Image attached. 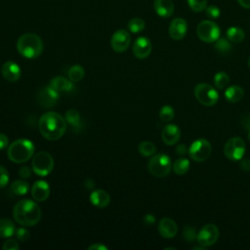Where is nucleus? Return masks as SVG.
I'll return each mask as SVG.
<instances>
[{
	"instance_id": "f257e3e1",
	"label": "nucleus",
	"mask_w": 250,
	"mask_h": 250,
	"mask_svg": "<svg viewBox=\"0 0 250 250\" xmlns=\"http://www.w3.org/2000/svg\"><path fill=\"white\" fill-rule=\"evenodd\" d=\"M38 128L45 139L57 141L65 133L66 120L55 111H47L39 118Z\"/></svg>"
},
{
	"instance_id": "f03ea898",
	"label": "nucleus",
	"mask_w": 250,
	"mask_h": 250,
	"mask_svg": "<svg viewBox=\"0 0 250 250\" xmlns=\"http://www.w3.org/2000/svg\"><path fill=\"white\" fill-rule=\"evenodd\" d=\"M41 209L30 199H21L16 203L13 210L15 221L23 227H32L41 219Z\"/></svg>"
},
{
	"instance_id": "7ed1b4c3",
	"label": "nucleus",
	"mask_w": 250,
	"mask_h": 250,
	"mask_svg": "<svg viewBox=\"0 0 250 250\" xmlns=\"http://www.w3.org/2000/svg\"><path fill=\"white\" fill-rule=\"evenodd\" d=\"M43 41L35 33H24L17 42L18 52L26 59H35L43 52Z\"/></svg>"
},
{
	"instance_id": "20e7f679",
	"label": "nucleus",
	"mask_w": 250,
	"mask_h": 250,
	"mask_svg": "<svg viewBox=\"0 0 250 250\" xmlns=\"http://www.w3.org/2000/svg\"><path fill=\"white\" fill-rule=\"evenodd\" d=\"M34 149V144L30 140L18 139L8 146L7 155L15 163H24L33 156Z\"/></svg>"
},
{
	"instance_id": "39448f33",
	"label": "nucleus",
	"mask_w": 250,
	"mask_h": 250,
	"mask_svg": "<svg viewBox=\"0 0 250 250\" xmlns=\"http://www.w3.org/2000/svg\"><path fill=\"white\" fill-rule=\"evenodd\" d=\"M171 168V159L168 155L164 153L153 154L147 164V169L149 173L156 178L166 177L170 173Z\"/></svg>"
},
{
	"instance_id": "423d86ee",
	"label": "nucleus",
	"mask_w": 250,
	"mask_h": 250,
	"mask_svg": "<svg viewBox=\"0 0 250 250\" xmlns=\"http://www.w3.org/2000/svg\"><path fill=\"white\" fill-rule=\"evenodd\" d=\"M32 171L41 177L48 176L54 168V159L52 155L46 151L37 152L31 162Z\"/></svg>"
},
{
	"instance_id": "0eeeda50",
	"label": "nucleus",
	"mask_w": 250,
	"mask_h": 250,
	"mask_svg": "<svg viewBox=\"0 0 250 250\" xmlns=\"http://www.w3.org/2000/svg\"><path fill=\"white\" fill-rule=\"evenodd\" d=\"M194 96L196 100L205 106H212L217 104L219 94L217 90L207 83H199L194 88Z\"/></svg>"
},
{
	"instance_id": "6e6552de",
	"label": "nucleus",
	"mask_w": 250,
	"mask_h": 250,
	"mask_svg": "<svg viewBox=\"0 0 250 250\" xmlns=\"http://www.w3.org/2000/svg\"><path fill=\"white\" fill-rule=\"evenodd\" d=\"M212 152V146L206 139L195 140L188 148L189 157L196 161L202 162L209 158Z\"/></svg>"
},
{
	"instance_id": "1a4fd4ad",
	"label": "nucleus",
	"mask_w": 250,
	"mask_h": 250,
	"mask_svg": "<svg viewBox=\"0 0 250 250\" xmlns=\"http://www.w3.org/2000/svg\"><path fill=\"white\" fill-rule=\"evenodd\" d=\"M198 38L206 43H213L220 37V28L212 21H202L196 28Z\"/></svg>"
},
{
	"instance_id": "9d476101",
	"label": "nucleus",
	"mask_w": 250,
	"mask_h": 250,
	"mask_svg": "<svg viewBox=\"0 0 250 250\" xmlns=\"http://www.w3.org/2000/svg\"><path fill=\"white\" fill-rule=\"evenodd\" d=\"M226 157L231 161L241 160L245 153V143L239 137L230 138L224 146Z\"/></svg>"
},
{
	"instance_id": "9b49d317",
	"label": "nucleus",
	"mask_w": 250,
	"mask_h": 250,
	"mask_svg": "<svg viewBox=\"0 0 250 250\" xmlns=\"http://www.w3.org/2000/svg\"><path fill=\"white\" fill-rule=\"evenodd\" d=\"M219 229L214 224H207L203 226L197 232L196 240L199 245L204 247L211 246L216 243L219 238Z\"/></svg>"
},
{
	"instance_id": "f8f14e48",
	"label": "nucleus",
	"mask_w": 250,
	"mask_h": 250,
	"mask_svg": "<svg viewBox=\"0 0 250 250\" xmlns=\"http://www.w3.org/2000/svg\"><path fill=\"white\" fill-rule=\"evenodd\" d=\"M59 98V92L53 89L50 85L42 87L37 93L38 104L45 108L53 107L57 104Z\"/></svg>"
},
{
	"instance_id": "ddd939ff",
	"label": "nucleus",
	"mask_w": 250,
	"mask_h": 250,
	"mask_svg": "<svg viewBox=\"0 0 250 250\" xmlns=\"http://www.w3.org/2000/svg\"><path fill=\"white\" fill-rule=\"evenodd\" d=\"M130 42H131L130 34L125 29H118L112 34L110 39L111 48L113 51L117 53L125 52L128 49Z\"/></svg>"
},
{
	"instance_id": "4468645a",
	"label": "nucleus",
	"mask_w": 250,
	"mask_h": 250,
	"mask_svg": "<svg viewBox=\"0 0 250 250\" xmlns=\"http://www.w3.org/2000/svg\"><path fill=\"white\" fill-rule=\"evenodd\" d=\"M152 50L151 42L146 37H139L135 40L133 44V53L138 59H146L147 58Z\"/></svg>"
},
{
	"instance_id": "2eb2a0df",
	"label": "nucleus",
	"mask_w": 250,
	"mask_h": 250,
	"mask_svg": "<svg viewBox=\"0 0 250 250\" xmlns=\"http://www.w3.org/2000/svg\"><path fill=\"white\" fill-rule=\"evenodd\" d=\"M188 31V22L183 18L174 19L169 25V35L174 40L183 39Z\"/></svg>"
},
{
	"instance_id": "dca6fc26",
	"label": "nucleus",
	"mask_w": 250,
	"mask_h": 250,
	"mask_svg": "<svg viewBox=\"0 0 250 250\" xmlns=\"http://www.w3.org/2000/svg\"><path fill=\"white\" fill-rule=\"evenodd\" d=\"M2 76L10 82H16L21 78V67L13 61H7L1 66Z\"/></svg>"
},
{
	"instance_id": "f3484780",
	"label": "nucleus",
	"mask_w": 250,
	"mask_h": 250,
	"mask_svg": "<svg viewBox=\"0 0 250 250\" xmlns=\"http://www.w3.org/2000/svg\"><path fill=\"white\" fill-rule=\"evenodd\" d=\"M161 138L164 144L168 146H173L181 138V130L175 124H167L163 127L161 132Z\"/></svg>"
},
{
	"instance_id": "a211bd4d",
	"label": "nucleus",
	"mask_w": 250,
	"mask_h": 250,
	"mask_svg": "<svg viewBox=\"0 0 250 250\" xmlns=\"http://www.w3.org/2000/svg\"><path fill=\"white\" fill-rule=\"evenodd\" d=\"M158 231L164 238H172L178 232V227L174 220L170 218H162L158 223Z\"/></svg>"
},
{
	"instance_id": "6ab92c4d",
	"label": "nucleus",
	"mask_w": 250,
	"mask_h": 250,
	"mask_svg": "<svg viewBox=\"0 0 250 250\" xmlns=\"http://www.w3.org/2000/svg\"><path fill=\"white\" fill-rule=\"evenodd\" d=\"M31 195L36 201H44L50 195V186L43 180L36 181L31 188Z\"/></svg>"
},
{
	"instance_id": "aec40b11",
	"label": "nucleus",
	"mask_w": 250,
	"mask_h": 250,
	"mask_svg": "<svg viewBox=\"0 0 250 250\" xmlns=\"http://www.w3.org/2000/svg\"><path fill=\"white\" fill-rule=\"evenodd\" d=\"M153 8L155 13L161 18H169L174 13V3L172 0H154Z\"/></svg>"
},
{
	"instance_id": "412c9836",
	"label": "nucleus",
	"mask_w": 250,
	"mask_h": 250,
	"mask_svg": "<svg viewBox=\"0 0 250 250\" xmlns=\"http://www.w3.org/2000/svg\"><path fill=\"white\" fill-rule=\"evenodd\" d=\"M90 201L91 203L99 208L106 207L110 202L109 194L103 189H95L90 194Z\"/></svg>"
},
{
	"instance_id": "4be33fe9",
	"label": "nucleus",
	"mask_w": 250,
	"mask_h": 250,
	"mask_svg": "<svg viewBox=\"0 0 250 250\" xmlns=\"http://www.w3.org/2000/svg\"><path fill=\"white\" fill-rule=\"evenodd\" d=\"M57 92H68L73 89V84L70 79H66L63 76H55L52 78L49 84Z\"/></svg>"
},
{
	"instance_id": "5701e85b",
	"label": "nucleus",
	"mask_w": 250,
	"mask_h": 250,
	"mask_svg": "<svg viewBox=\"0 0 250 250\" xmlns=\"http://www.w3.org/2000/svg\"><path fill=\"white\" fill-rule=\"evenodd\" d=\"M244 95L243 89L238 85H232L227 88L225 91V98L229 103H237L239 102Z\"/></svg>"
},
{
	"instance_id": "b1692460",
	"label": "nucleus",
	"mask_w": 250,
	"mask_h": 250,
	"mask_svg": "<svg viewBox=\"0 0 250 250\" xmlns=\"http://www.w3.org/2000/svg\"><path fill=\"white\" fill-rule=\"evenodd\" d=\"M16 228L15 224L9 218H1L0 219V237L9 238L13 234H15Z\"/></svg>"
},
{
	"instance_id": "393cba45",
	"label": "nucleus",
	"mask_w": 250,
	"mask_h": 250,
	"mask_svg": "<svg viewBox=\"0 0 250 250\" xmlns=\"http://www.w3.org/2000/svg\"><path fill=\"white\" fill-rule=\"evenodd\" d=\"M226 34H227V38L230 42H234V43H239V42L243 41L245 38L244 30L238 26L229 27Z\"/></svg>"
},
{
	"instance_id": "a878e982",
	"label": "nucleus",
	"mask_w": 250,
	"mask_h": 250,
	"mask_svg": "<svg viewBox=\"0 0 250 250\" xmlns=\"http://www.w3.org/2000/svg\"><path fill=\"white\" fill-rule=\"evenodd\" d=\"M11 189L16 195H24L28 192L29 185L24 180H16L12 183Z\"/></svg>"
},
{
	"instance_id": "bb28decb",
	"label": "nucleus",
	"mask_w": 250,
	"mask_h": 250,
	"mask_svg": "<svg viewBox=\"0 0 250 250\" xmlns=\"http://www.w3.org/2000/svg\"><path fill=\"white\" fill-rule=\"evenodd\" d=\"M189 169V161L187 158H179L173 164V171L177 175H184Z\"/></svg>"
},
{
	"instance_id": "cd10ccee",
	"label": "nucleus",
	"mask_w": 250,
	"mask_h": 250,
	"mask_svg": "<svg viewBox=\"0 0 250 250\" xmlns=\"http://www.w3.org/2000/svg\"><path fill=\"white\" fill-rule=\"evenodd\" d=\"M85 75V70L84 68L79 65V64H76V65H73L71 66L69 69H68V78L72 81V82H78L80 80L83 79Z\"/></svg>"
},
{
	"instance_id": "c85d7f7f",
	"label": "nucleus",
	"mask_w": 250,
	"mask_h": 250,
	"mask_svg": "<svg viewBox=\"0 0 250 250\" xmlns=\"http://www.w3.org/2000/svg\"><path fill=\"white\" fill-rule=\"evenodd\" d=\"M139 152L143 155V156H151L155 153L156 147L154 146V144H152L149 141H144L139 145Z\"/></svg>"
},
{
	"instance_id": "c756f323",
	"label": "nucleus",
	"mask_w": 250,
	"mask_h": 250,
	"mask_svg": "<svg viewBox=\"0 0 250 250\" xmlns=\"http://www.w3.org/2000/svg\"><path fill=\"white\" fill-rule=\"evenodd\" d=\"M145 21L141 18H133L128 22V28L133 33H139L145 29Z\"/></svg>"
},
{
	"instance_id": "7c9ffc66",
	"label": "nucleus",
	"mask_w": 250,
	"mask_h": 250,
	"mask_svg": "<svg viewBox=\"0 0 250 250\" xmlns=\"http://www.w3.org/2000/svg\"><path fill=\"white\" fill-rule=\"evenodd\" d=\"M65 120L66 122L73 126V127H76L80 124V114L79 112L74 109V108H69L66 112H65Z\"/></svg>"
},
{
	"instance_id": "2f4dec72",
	"label": "nucleus",
	"mask_w": 250,
	"mask_h": 250,
	"mask_svg": "<svg viewBox=\"0 0 250 250\" xmlns=\"http://www.w3.org/2000/svg\"><path fill=\"white\" fill-rule=\"evenodd\" d=\"M229 83V77L226 72H218L214 76V84L218 89H225Z\"/></svg>"
},
{
	"instance_id": "473e14b6",
	"label": "nucleus",
	"mask_w": 250,
	"mask_h": 250,
	"mask_svg": "<svg viewBox=\"0 0 250 250\" xmlns=\"http://www.w3.org/2000/svg\"><path fill=\"white\" fill-rule=\"evenodd\" d=\"M230 41L226 38H218L215 41V49L221 54H228L231 50Z\"/></svg>"
},
{
	"instance_id": "72a5a7b5",
	"label": "nucleus",
	"mask_w": 250,
	"mask_h": 250,
	"mask_svg": "<svg viewBox=\"0 0 250 250\" xmlns=\"http://www.w3.org/2000/svg\"><path fill=\"white\" fill-rule=\"evenodd\" d=\"M175 116V112L172 106L164 105L159 111V117L163 122H170Z\"/></svg>"
},
{
	"instance_id": "f704fd0d",
	"label": "nucleus",
	"mask_w": 250,
	"mask_h": 250,
	"mask_svg": "<svg viewBox=\"0 0 250 250\" xmlns=\"http://www.w3.org/2000/svg\"><path fill=\"white\" fill-rule=\"evenodd\" d=\"M189 8L195 12L200 13L204 11L207 7V0H187Z\"/></svg>"
},
{
	"instance_id": "c9c22d12",
	"label": "nucleus",
	"mask_w": 250,
	"mask_h": 250,
	"mask_svg": "<svg viewBox=\"0 0 250 250\" xmlns=\"http://www.w3.org/2000/svg\"><path fill=\"white\" fill-rule=\"evenodd\" d=\"M183 236H184L185 240H187V241H193L197 236V232H196L195 229L188 226V227H185V229H184Z\"/></svg>"
},
{
	"instance_id": "e433bc0d",
	"label": "nucleus",
	"mask_w": 250,
	"mask_h": 250,
	"mask_svg": "<svg viewBox=\"0 0 250 250\" xmlns=\"http://www.w3.org/2000/svg\"><path fill=\"white\" fill-rule=\"evenodd\" d=\"M205 13H206L207 18H209L210 20H215V19H217V18L220 17L221 11H220V9H219L217 6L211 5V6L206 7Z\"/></svg>"
},
{
	"instance_id": "4c0bfd02",
	"label": "nucleus",
	"mask_w": 250,
	"mask_h": 250,
	"mask_svg": "<svg viewBox=\"0 0 250 250\" xmlns=\"http://www.w3.org/2000/svg\"><path fill=\"white\" fill-rule=\"evenodd\" d=\"M9 180L10 176L7 169L4 166L0 165V188L6 187L9 183Z\"/></svg>"
},
{
	"instance_id": "58836bf2",
	"label": "nucleus",
	"mask_w": 250,
	"mask_h": 250,
	"mask_svg": "<svg viewBox=\"0 0 250 250\" xmlns=\"http://www.w3.org/2000/svg\"><path fill=\"white\" fill-rule=\"evenodd\" d=\"M15 234H16L17 238L20 241H22V242H24L27 239H29V236H30L29 231L25 228H19V229H17L16 231H15Z\"/></svg>"
},
{
	"instance_id": "ea45409f",
	"label": "nucleus",
	"mask_w": 250,
	"mask_h": 250,
	"mask_svg": "<svg viewBox=\"0 0 250 250\" xmlns=\"http://www.w3.org/2000/svg\"><path fill=\"white\" fill-rule=\"evenodd\" d=\"M20 248L19 243L17 242V240L15 239H8L7 241H5L2 245V249L3 250H18Z\"/></svg>"
},
{
	"instance_id": "a19ab883",
	"label": "nucleus",
	"mask_w": 250,
	"mask_h": 250,
	"mask_svg": "<svg viewBox=\"0 0 250 250\" xmlns=\"http://www.w3.org/2000/svg\"><path fill=\"white\" fill-rule=\"evenodd\" d=\"M19 175L22 179H27V178H29L31 176V170L27 166H22L19 170Z\"/></svg>"
},
{
	"instance_id": "79ce46f5",
	"label": "nucleus",
	"mask_w": 250,
	"mask_h": 250,
	"mask_svg": "<svg viewBox=\"0 0 250 250\" xmlns=\"http://www.w3.org/2000/svg\"><path fill=\"white\" fill-rule=\"evenodd\" d=\"M9 145V139L8 137L3 134V133H0V150H3L5 149Z\"/></svg>"
},
{
	"instance_id": "37998d69",
	"label": "nucleus",
	"mask_w": 250,
	"mask_h": 250,
	"mask_svg": "<svg viewBox=\"0 0 250 250\" xmlns=\"http://www.w3.org/2000/svg\"><path fill=\"white\" fill-rule=\"evenodd\" d=\"M188 152V147L184 144H180L176 147V153L179 155H185Z\"/></svg>"
},
{
	"instance_id": "c03bdc74",
	"label": "nucleus",
	"mask_w": 250,
	"mask_h": 250,
	"mask_svg": "<svg viewBox=\"0 0 250 250\" xmlns=\"http://www.w3.org/2000/svg\"><path fill=\"white\" fill-rule=\"evenodd\" d=\"M240 168L242 170H244L245 172L250 171V159L248 158H244L240 161Z\"/></svg>"
},
{
	"instance_id": "a18cd8bd",
	"label": "nucleus",
	"mask_w": 250,
	"mask_h": 250,
	"mask_svg": "<svg viewBox=\"0 0 250 250\" xmlns=\"http://www.w3.org/2000/svg\"><path fill=\"white\" fill-rule=\"evenodd\" d=\"M88 250H107V247L102 243H95L88 247Z\"/></svg>"
},
{
	"instance_id": "49530a36",
	"label": "nucleus",
	"mask_w": 250,
	"mask_h": 250,
	"mask_svg": "<svg viewBox=\"0 0 250 250\" xmlns=\"http://www.w3.org/2000/svg\"><path fill=\"white\" fill-rule=\"evenodd\" d=\"M144 222H145L146 225L150 226V225L154 224V222H155V217H154L153 215H151V214H146V215L144 217Z\"/></svg>"
},
{
	"instance_id": "de8ad7c7",
	"label": "nucleus",
	"mask_w": 250,
	"mask_h": 250,
	"mask_svg": "<svg viewBox=\"0 0 250 250\" xmlns=\"http://www.w3.org/2000/svg\"><path fill=\"white\" fill-rule=\"evenodd\" d=\"M238 4L245 8V9H250V0H237Z\"/></svg>"
},
{
	"instance_id": "09e8293b",
	"label": "nucleus",
	"mask_w": 250,
	"mask_h": 250,
	"mask_svg": "<svg viewBox=\"0 0 250 250\" xmlns=\"http://www.w3.org/2000/svg\"><path fill=\"white\" fill-rule=\"evenodd\" d=\"M242 123H243V126L250 131V115L244 117L242 120Z\"/></svg>"
},
{
	"instance_id": "8fccbe9b",
	"label": "nucleus",
	"mask_w": 250,
	"mask_h": 250,
	"mask_svg": "<svg viewBox=\"0 0 250 250\" xmlns=\"http://www.w3.org/2000/svg\"><path fill=\"white\" fill-rule=\"evenodd\" d=\"M85 187H86L88 189H91V188H93L95 187V183H94L91 179H87V180L85 181Z\"/></svg>"
},
{
	"instance_id": "3c124183",
	"label": "nucleus",
	"mask_w": 250,
	"mask_h": 250,
	"mask_svg": "<svg viewBox=\"0 0 250 250\" xmlns=\"http://www.w3.org/2000/svg\"><path fill=\"white\" fill-rule=\"evenodd\" d=\"M248 66L250 67V57H249V59H248Z\"/></svg>"
},
{
	"instance_id": "603ef678",
	"label": "nucleus",
	"mask_w": 250,
	"mask_h": 250,
	"mask_svg": "<svg viewBox=\"0 0 250 250\" xmlns=\"http://www.w3.org/2000/svg\"><path fill=\"white\" fill-rule=\"evenodd\" d=\"M248 138H249V140H250V132H249V135H248Z\"/></svg>"
}]
</instances>
